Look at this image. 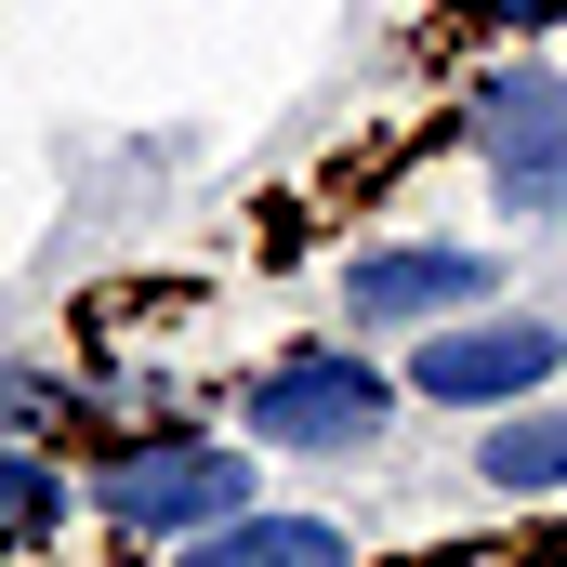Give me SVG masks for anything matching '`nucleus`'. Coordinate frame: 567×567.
Listing matches in <instances>:
<instances>
[{
	"label": "nucleus",
	"instance_id": "nucleus-9",
	"mask_svg": "<svg viewBox=\"0 0 567 567\" xmlns=\"http://www.w3.org/2000/svg\"><path fill=\"white\" fill-rule=\"evenodd\" d=\"M66 410H80V383H53V370H27V357H0V435H27V423L53 435Z\"/></svg>",
	"mask_w": 567,
	"mask_h": 567
},
{
	"label": "nucleus",
	"instance_id": "nucleus-8",
	"mask_svg": "<svg viewBox=\"0 0 567 567\" xmlns=\"http://www.w3.org/2000/svg\"><path fill=\"white\" fill-rule=\"evenodd\" d=\"M66 515H80V475H66L40 435H0V555H40Z\"/></svg>",
	"mask_w": 567,
	"mask_h": 567
},
{
	"label": "nucleus",
	"instance_id": "nucleus-3",
	"mask_svg": "<svg viewBox=\"0 0 567 567\" xmlns=\"http://www.w3.org/2000/svg\"><path fill=\"white\" fill-rule=\"evenodd\" d=\"M555 383H567V330H555V317H528V303H475V317L410 330V396H423V410L488 423V410L555 396Z\"/></svg>",
	"mask_w": 567,
	"mask_h": 567
},
{
	"label": "nucleus",
	"instance_id": "nucleus-6",
	"mask_svg": "<svg viewBox=\"0 0 567 567\" xmlns=\"http://www.w3.org/2000/svg\"><path fill=\"white\" fill-rule=\"evenodd\" d=\"M475 475H488L502 502H567V383L488 410V423H475Z\"/></svg>",
	"mask_w": 567,
	"mask_h": 567
},
{
	"label": "nucleus",
	"instance_id": "nucleus-4",
	"mask_svg": "<svg viewBox=\"0 0 567 567\" xmlns=\"http://www.w3.org/2000/svg\"><path fill=\"white\" fill-rule=\"evenodd\" d=\"M462 145H475V172H488V198H502L515 225L567 212V66L555 53L488 66V80L462 93Z\"/></svg>",
	"mask_w": 567,
	"mask_h": 567
},
{
	"label": "nucleus",
	"instance_id": "nucleus-2",
	"mask_svg": "<svg viewBox=\"0 0 567 567\" xmlns=\"http://www.w3.org/2000/svg\"><path fill=\"white\" fill-rule=\"evenodd\" d=\"M396 370L343 330V343H290V357H265L251 383H238V435L251 449H290V462H343V449H370V435L396 423Z\"/></svg>",
	"mask_w": 567,
	"mask_h": 567
},
{
	"label": "nucleus",
	"instance_id": "nucleus-7",
	"mask_svg": "<svg viewBox=\"0 0 567 567\" xmlns=\"http://www.w3.org/2000/svg\"><path fill=\"white\" fill-rule=\"evenodd\" d=\"M172 567H357V528L343 515H225L198 542H172Z\"/></svg>",
	"mask_w": 567,
	"mask_h": 567
},
{
	"label": "nucleus",
	"instance_id": "nucleus-5",
	"mask_svg": "<svg viewBox=\"0 0 567 567\" xmlns=\"http://www.w3.org/2000/svg\"><path fill=\"white\" fill-rule=\"evenodd\" d=\"M475 303H502V251H475V238H370V251L343 265V317H357V343H383V330H435V317H475Z\"/></svg>",
	"mask_w": 567,
	"mask_h": 567
},
{
	"label": "nucleus",
	"instance_id": "nucleus-1",
	"mask_svg": "<svg viewBox=\"0 0 567 567\" xmlns=\"http://www.w3.org/2000/svg\"><path fill=\"white\" fill-rule=\"evenodd\" d=\"M251 435H172V423H145L133 449H106L93 462V528H120V542H198V528H225V515H251Z\"/></svg>",
	"mask_w": 567,
	"mask_h": 567
},
{
	"label": "nucleus",
	"instance_id": "nucleus-10",
	"mask_svg": "<svg viewBox=\"0 0 567 567\" xmlns=\"http://www.w3.org/2000/svg\"><path fill=\"white\" fill-rule=\"evenodd\" d=\"M475 27H502V40H555L567 27V0H462Z\"/></svg>",
	"mask_w": 567,
	"mask_h": 567
}]
</instances>
